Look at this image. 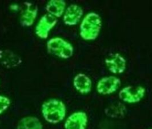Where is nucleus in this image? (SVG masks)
<instances>
[{"instance_id":"obj_16","label":"nucleus","mask_w":152,"mask_h":129,"mask_svg":"<svg viewBox=\"0 0 152 129\" xmlns=\"http://www.w3.org/2000/svg\"><path fill=\"white\" fill-rule=\"evenodd\" d=\"M10 100L8 97L0 95V114H2L10 106Z\"/></svg>"},{"instance_id":"obj_13","label":"nucleus","mask_w":152,"mask_h":129,"mask_svg":"<svg viewBox=\"0 0 152 129\" xmlns=\"http://www.w3.org/2000/svg\"><path fill=\"white\" fill-rule=\"evenodd\" d=\"M45 9L48 14L57 18L64 15L66 10V2L62 0H51L46 4Z\"/></svg>"},{"instance_id":"obj_5","label":"nucleus","mask_w":152,"mask_h":129,"mask_svg":"<svg viewBox=\"0 0 152 129\" xmlns=\"http://www.w3.org/2000/svg\"><path fill=\"white\" fill-rule=\"evenodd\" d=\"M57 23V18L48 13L42 16L35 28V33L39 38L46 39Z\"/></svg>"},{"instance_id":"obj_7","label":"nucleus","mask_w":152,"mask_h":129,"mask_svg":"<svg viewBox=\"0 0 152 129\" xmlns=\"http://www.w3.org/2000/svg\"><path fill=\"white\" fill-rule=\"evenodd\" d=\"M24 5L20 13V21L23 27H29L36 21L38 15V7L31 2H25Z\"/></svg>"},{"instance_id":"obj_15","label":"nucleus","mask_w":152,"mask_h":129,"mask_svg":"<svg viewBox=\"0 0 152 129\" xmlns=\"http://www.w3.org/2000/svg\"><path fill=\"white\" fill-rule=\"evenodd\" d=\"M17 129H42V125L37 118L29 116L19 121Z\"/></svg>"},{"instance_id":"obj_4","label":"nucleus","mask_w":152,"mask_h":129,"mask_svg":"<svg viewBox=\"0 0 152 129\" xmlns=\"http://www.w3.org/2000/svg\"><path fill=\"white\" fill-rule=\"evenodd\" d=\"M145 89L142 86H127L119 92V98L128 103H136L144 98Z\"/></svg>"},{"instance_id":"obj_8","label":"nucleus","mask_w":152,"mask_h":129,"mask_svg":"<svg viewBox=\"0 0 152 129\" xmlns=\"http://www.w3.org/2000/svg\"><path fill=\"white\" fill-rule=\"evenodd\" d=\"M23 62L21 57L15 52L7 49H0V64L8 69L18 67Z\"/></svg>"},{"instance_id":"obj_2","label":"nucleus","mask_w":152,"mask_h":129,"mask_svg":"<svg viewBox=\"0 0 152 129\" xmlns=\"http://www.w3.org/2000/svg\"><path fill=\"white\" fill-rule=\"evenodd\" d=\"M101 27V17L96 13H89L84 17L80 24V36L85 40H94L99 36Z\"/></svg>"},{"instance_id":"obj_12","label":"nucleus","mask_w":152,"mask_h":129,"mask_svg":"<svg viewBox=\"0 0 152 129\" xmlns=\"http://www.w3.org/2000/svg\"><path fill=\"white\" fill-rule=\"evenodd\" d=\"M73 86L80 93L86 94L91 91L92 82L89 76L84 74H78L73 79Z\"/></svg>"},{"instance_id":"obj_1","label":"nucleus","mask_w":152,"mask_h":129,"mask_svg":"<svg viewBox=\"0 0 152 129\" xmlns=\"http://www.w3.org/2000/svg\"><path fill=\"white\" fill-rule=\"evenodd\" d=\"M41 111L46 121L50 123L56 124L64 119L66 108L65 105L60 100L51 99L43 103Z\"/></svg>"},{"instance_id":"obj_9","label":"nucleus","mask_w":152,"mask_h":129,"mask_svg":"<svg viewBox=\"0 0 152 129\" xmlns=\"http://www.w3.org/2000/svg\"><path fill=\"white\" fill-rule=\"evenodd\" d=\"M105 62L109 71L114 74H121L126 68V59L119 53L108 57Z\"/></svg>"},{"instance_id":"obj_3","label":"nucleus","mask_w":152,"mask_h":129,"mask_svg":"<svg viewBox=\"0 0 152 129\" xmlns=\"http://www.w3.org/2000/svg\"><path fill=\"white\" fill-rule=\"evenodd\" d=\"M46 48L49 54L64 59L70 58L74 52L73 46L68 41L58 37L49 39Z\"/></svg>"},{"instance_id":"obj_10","label":"nucleus","mask_w":152,"mask_h":129,"mask_svg":"<svg viewBox=\"0 0 152 129\" xmlns=\"http://www.w3.org/2000/svg\"><path fill=\"white\" fill-rule=\"evenodd\" d=\"M88 122V115L84 111L71 114L65 122V129H85Z\"/></svg>"},{"instance_id":"obj_11","label":"nucleus","mask_w":152,"mask_h":129,"mask_svg":"<svg viewBox=\"0 0 152 129\" xmlns=\"http://www.w3.org/2000/svg\"><path fill=\"white\" fill-rule=\"evenodd\" d=\"M84 14L83 8L78 5L72 4L66 9L63 21L66 25L69 26L75 25L79 23Z\"/></svg>"},{"instance_id":"obj_14","label":"nucleus","mask_w":152,"mask_h":129,"mask_svg":"<svg viewBox=\"0 0 152 129\" xmlns=\"http://www.w3.org/2000/svg\"><path fill=\"white\" fill-rule=\"evenodd\" d=\"M126 108L122 103L116 102L110 105L105 110V113L107 116L112 118L121 119L125 116Z\"/></svg>"},{"instance_id":"obj_6","label":"nucleus","mask_w":152,"mask_h":129,"mask_svg":"<svg viewBox=\"0 0 152 129\" xmlns=\"http://www.w3.org/2000/svg\"><path fill=\"white\" fill-rule=\"evenodd\" d=\"M121 80L114 76H107L101 79L97 85V91L101 95L114 93L121 86Z\"/></svg>"}]
</instances>
